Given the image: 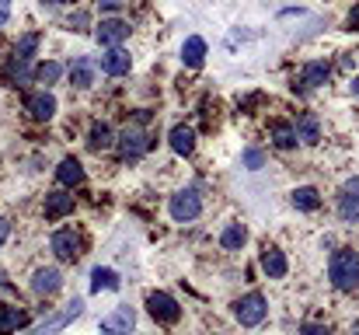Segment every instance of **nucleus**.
I'll use <instances>...</instances> for the list:
<instances>
[{
  "mask_svg": "<svg viewBox=\"0 0 359 335\" xmlns=\"http://www.w3.org/2000/svg\"><path fill=\"white\" fill-rule=\"evenodd\" d=\"M244 241H248V227H244V223H227L224 234H220V244H224L227 251H241Z\"/></svg>",
  "mask_w": 359,
  "mask_h": 335,
  "instance_id": "obj_22",
  "label": "nucleus"
},
{
  "mask_svg": "<svg viewBox=\"0 0 359 335\" xmlns=\"http://www.w3.org/2000/svg\"><path fill=\"white\" fill-rule=\"evenodd\" d=\"M95 35H98V42H102L105 49H109V46H122V42L129 39V25L119 21V18H105V21L98 25Z\"/></svg>",
  "mask_w": 359,
  "mask_h": 335,
  "instance_id": "obj_10",
  "label": "nucleus"
},
{
  "mask_svg": "<svg viewBox=\"0 0 359 335\" xmlns=\"http://www.w3.org/2000/svg\"><path fill=\"white\" fill-rule=\"evenodd\" d=\"M35 77H39L42 84H56V81L63 77V63H56V60H49V63H42V67L35 70Z\"/></svg>",
  "mask_w": 359,
  "mask_h": 335,
  "instance_id": "obj_28",
  "label": "nucleus"
},
{
  "mask_svg": "<svg viewBox=\"0 0 359 335\" xmlns=\"http://www.w3.org/2000/svg\"><path fill=\"white\" fill-rule=\"evenodd\" d=\"M147 308H150V315H154L157 322H168V325L182 318V308H178V301H175L171 294H164V290L150 294V297H147Z\"/></svg>",
  "mask_w": 359,
  "mask_h": 335,
  "instance_id": "obj_5",
  "label": "nucleus"
},
{
  "mask_svg": "<svg viewBox=\"0 0 359 335\" xmlns=\"http://www.w3.org/2000/svg\"><path fill=\"white\" fill-rule=\"evenodd\" d=\"M286 269H290V265H286V255H283L276 244H265V248H262V272H265L269 280H283Z\"/></svg>",
  "mask_w": 359,
  "mask_h": 335,
  "instance_id": "obj_12",
  "label": "nucleus"
},
{
  "mask_svg": "<svg viewBox=\"0 0 359 335\" xmlns=\"http://www.w3.org/2000/svg\"><path fill=\"white\" fill-rule=\"evenodd\" d=\"M342 196H353V199H359V175H356V178H349V182H346Z\"/></svg>",
  "mask_w": 359,
  "mask_h": 335,
  "instance_id": "obj_32",
  "label": "nucleus"
},
{
  "mask_svg": "<svg viewBox=\"0 0 359 335\" xmlns=\"http://www.w3.org/2000/svg\"><path fill=\"white\" fill-rule=\"evenodd\" d=\"M81 311H84V301H77V297H74V301L63 308V315H56V318H49V322H42V325H35L28 335H53V332H60V329H67V325H70V322H74Z\"/></svg>",
  "mask_w": 359,
  "mask_h": 335,
  "instance_id": "obj_8",
  "label": "nucleus"
},
{
  "mask_svg": "<svg viewBox=\"0 0 359 335\" xmlns=\"http://www.w3.org/2000/svg\"><path fill=\"white\" fill-rule=\"evenodd\" d=\"M133 70V56L122 49V46H109L105 53H102V74H109V77H126Z\"/></svg>",
  "mask_w": 359,
  "mask_h": 335,
  "instance_id": "obj_7",
  "label": "nucleus"
},
{
  "mask_svg": "<svg viewBox=\"0 0 359 335\" xmlns=\"http://www.w3.org/2000/svg\"><path fill=\"white\" fill-rule=\"evenodd\" d=\"M95 60L91 56H77L74 63H70V81H74V88H81V91H88L91 84H95Z\"/></svg>",
  "mask_w": 359,
  "mask_h": 335,
  "instance_id": "obj_13",
  "label": "nucleus"
},
{
  "mask_svg": "<svg viewBox=\"0 0 359 335\" xmlns=\"http://www.w3.org/2000/svg\"><path fill=\"white\" fill-rule=\"evenodd\" d=\"M56 178H60L63 189H77V185H84V164L77 157H63L60 168H56Z\"/></svg>",
  "mask_w": 359,
  "mask_h": 335,
  "instance_id": "obj_14",
  "label": "nucleus"
},
{
  "mask_svg": "<svg viewBox=\"0 0 359 335\" xmlns=\"http://www.w3.org/2000/svg\"><path fill=\"white\" fill-rule=\"evenodd\" d=\"M98 4H102V11H119L126 0H98Z\"/></svg>",
  "mask_w": 359,
  "mask_h": 335,
  "instance_id": "obj_34",
  "label": "nucleus"
},
{
  "mask_svg": "<svg viewBox=\"0 0 359 335\" xmlns=\"http://www.w3.org/2000/svg\"><path fill=\"white\" fill-rule=\"evenodd\" d=\"M49 244H53V251H56V258H63V262H77V258H81V248H84V241H81V234H77V230H70V227H63V230H56Z\"/></svg>",
  "mask_w": 359,
  "mask_h": 335,
  "instance_id": "obj_4",
  "label": "nucleus"
},
{
  "mask_svg": "<svg viewBox=\"0 0 359 335\" xmlns=\"http://www.w3.org/2000/svg\"><path fill=\"white\" fill-rule=\"evenodd\" d=\"M35 49H39V32H25L14 46V60H32Z\"/></svg>",
  "mask_w": 359,
  "mask_h": 335,
  "instance_id": "obj_27",
  "label": "nucleus"
},
{
  "mask_svg": "<svg viewBox=\"0 0 359 335\" xmlns=\"http://www.w3.org/2000/svg\"><path fill=\"white\" fill-rule=\"evenodd\" d=\"M328 280L335 283V290H359V251L339 248V251L332 255Z\"/></svg>",
  "mask_w": 359,
  "mask_h": 335,
  "instance_id": "obj_1",
  "label": "nucleus"
},
{
  "mask_svg": "<svg viewBox=\"0 0 359 335\" xmlns=\"http://www.w3.org/2000/svg\"><path fill=\"white\" fill-rule=\"evenodd\" d=\"M349 28H353V32H359V4L349 11Z\"/></svg>",
  "mask_w": 359,
  "mask_h": 335,
  "instance_id": "obj_35",
  "label": "nucleus"
},
{
  "mask_svg": "<svg viewBox=\"0 0 359 335\" xmlns=\"http://www.w3.org/2000/svg\"><path fill=\"white\" fill-rule=\"evenodd\" d=\"M265 315H269V308H265V297H262V294H248V297H241L238 304H234V318H238L244 329L262 325Z\"/></svg>",
  "mask_w": 359,
  "mask_h": 335,
  "instance_id": "obj_2",
  "label": "nucleus"
},
{
  "mask_svg": "<svg viewBox=\"0 0 359 335\" xmlns=\"http://www.w3.org/2000/svg\"><path fill=\"white\" fill-rule=\"evenodd\" d=\"M67 214H74V196H70L67 189L46 192V217H49V221H60V217H67Z\"/></svg>",
  "mask_w": 359,
  "mask_h": 335,
  "instance_id": "obj_15",
  "label": "nucleus"
},
{
  "mask_svg": "<svg viewBox=\"0 0 359 335\" xmlns=\"http://www.w3.org/2000/svg\"><path fill=\"white\" fill-rule=\"evenodd\" d=\"M353 95H356V98H359V77H356V81H353Z\"/></svg>",
  "mask_w": 359,
  "mask_h": 335,
  "instance_id": "obj_37",
  "label": "nucleus"
},
{
  "mask_svg": "<svg viewBox=\"0 0 359 335\" xmlns=\"http://www.w3.org/2000/svg\"><path fill=\"white\" fill-rule=\"evenodd\" d=\"M244 164H248V168H251V171H258V168H262V164H265V157H262V154H258V150H244Z\"/></svg>",
  "mask_w": 359,
  "mask_h": 335,
  "instance_id": "obj_30",
  "label": "nucleus"
},
{
  "mask_svg": "<svg viewBox=\"0 0 359 335\" xmlns=\"http://www.w3.org/2000/svg\"><path fill=\"white\" fill-rule=\"evenodd\" d=\"M7 230H11V227H7V221H4V217H0V244H4V241H7Z\"/></svg>",
  "mask_w": 359,
  "mask_h": 335,
  "instance_id": "obj_36",
  "label": "nucleus"
},
{
  "mask_svg": "<svg viewBox=\"0 0 359 335\" xmlns=\"http://www.w3.org/2000/svg\"><path fill=\"white\" fill-rule=\"evenodd\" d=\"M112 143H116V133H112V126H109V122H95V126H91V133H88V147L102 154V150H109Z\"/></svg>",
  "mask_w": 359,
  "mask_h": 335,
  "instance_id": "obj_20",
  "label": "nucleus"
},
{
  "mask_svg": "<svg viewBox=\"0 0 359 335\" xmlns=\"http://www.w3.org/2000/svg\"><path fill=\"white\" fill-rule=\"evenodd\" d=\"M60 287H63V276H60V269H39V272L32 276V290H35L39 297H53Z\"/></svg>",
  "mask_w": 359,
  "mask_h": 335,
  "instance_id": "obj_16",
  "label": "nucleus"
},
{
  "mask_svg": "<svg viewBox=\"0 0 359 335\" xmlns=\"http://www.w3.org/2000/svg\"><path fill=\"white\" fill-rule=\"evenodd\" d=\"M328 77H332V67H328L325 60H314V63L304 67V84H307V88H318V84H325Z\"/></svg>",
  "mask_w": 359,
  "mask_h": 335,
  "instance_id": "obj_23",
  "label": "nucleus"
},
{
  "mask_svg": "<svg viewBox=\"0 0 359 335\" xmlns=\"http://www.w3.org/2000/svg\"><path fill=\"white\" fill-rule=\"evenodd\" d=\"M339 217L346 223H356L359 221V199L353 196H342V203H339Z\"/></svg>",
  "mask_w": 359,
  "mask_h": 335,
  "instance_id": "obj_29",
  "label": "nucleus"
},
{
  "mask_svg": "<svg viewBox=\"0 0 359 335\" xmlns=\"http://www.w3.org/2000/svg\"><path fill=\"white\" fill-rule=\"evenodd\" d=\"M70 25H77L74 32H88V14H84V11H77V14L70 18Z\"/></svg>",
  "mask_w": 359,
  "mask_h": 335,
  "instance_id": "obj_31",
  "label": "nucleus"
},
{
  "mask_svg": "<svg viewBox=\"0 0 359 335\" xmlns=\"http://www.w3.org/2000/svg\"><path fill=\"white\" fill-rule=\"evenodd\" d=\"M353 332H359V322H356V325H353Z\"/></svg>",
  "mask_w": 359,
  "mask_h": 335,
  "instance_id": "obj_38",
  "label": "nucleus"
},
{
  "mask_svg": "<svg viewBox=\"0 0 359 335\" xmlns=\"http://www.w3.org/2000/svg\"><path fill=\"white\" fill-rule=\"evenodd\" d=\"M171 217L178 223H189L196 221L199 214H203V199H199V192L196 189H185V192H178V196H171Z\"/></svg>",
  "mask_w": 359,
  "mask_h": 335,
  "instance_id": "obj_3",
  "label": "nucleus"
},
{
  "mask_svg": "<svg viewBox=\"0 0 359 335\" xmlns=\"http://www.w3.org/2000/svg\"><path fill=\"white\" fill-rule=\"evenodd\" d=\"M147 147H150L147 133H143L140 126H126V133L119 136L122 157H126V161H136V157H143V154H147Z\"/></svg>",
  "mask_w": 359,
  "mask_h": 335,
  "instance_id": "obj_6",
  "label": "nucleus"
},
{
  "mask_svg": "<svg viewBox=\"0 0 359 335\" xmlns=\"http://www.w3.org/2000/svg\"><path fill=\"white\" fill-rule=\"evenodd\" d=\"M182 63H185V67H192V70H199V67L206 63V39L189 35V39H185V46H182Z\"/></svg>",
  "mask_w": 359,
  "mask_h": 335,
  "instance_id": "obj_17",
  "label": "nucleus"
},
{
  "mask_svg": "<svg viewBox=\"0 0 359 335\" xmlns=\"http://www.w3.org/2000/svg\"><path fill=\"white\" fill-rule=\"evenodd\" d=\"M116 287H119V272H116V269H102V265H98V269L91 272V290H95V294L116 290Z\"/></svg>",
  "mask_w": 359,
  "mask_h": 335,
  "instance_id": "obj_25",
  "label": "nucleus"
},
{
  "mask_svg": "<svg viewBox=\"0 0 359 335\" xmlns=\"http://www.w3.org/2000/svg\"><path fill=\"white\" fill-rule=\"evenodd\" d=\"M272 143L283 147V150L297 147V129H293L290 122H272Z\"/></svg>",
  "mask_w": 359,
  "mask_h": 335,
  "instance_id": "obj_26",
  "label": "nucleus"
},
{
  "mask_svg": "<svg viewBox=\"0 0 359 335\" xmlns=\"http://www.w3.org/2000/svg\"><path fill=\"white\" fill-rule=\"evenodd\" d=\"M293 129H297V140H304V143H318L321 140V122H318L314 112H304Z\"/></svg>",
  "mask_w": 359,
  "mask_h": 335,
  "instance_id": "obj_19",
  "label": "nucleus"
},
{
  "mask_svg": "<svg viewBox=\"0 0 359 335\" xmlns=\"http://www.w3.org/2000/svg\"><path fill=\"white\" fill-rule=\"evenodd\" d=\"M25 109H28L32 119L46 122V119H53V115H56V98H53L49 91H35V95H28V98H25Z\"/></svg>",
  "mask_w": 359,
  "mask_h": 335,
  "instance_id": "obj_11",
  "label": "nucleus"
},
{
  "mask_svg": "<svg viewBox=\"0 0 359 335\" xmlns=\"http://www.w3.org/2000/svg\"><path fill=\"white\" fill-rule=\"evenodd\" d=\"M300 335H332V332H328V325H304Z\"/></svg>",
  "mask_w": 359,
  "mask_h": 335,
  "instance_id": "obj_33",
  "label": "nucleus"
},
{
  "mask_svg": "<svg viewBox=\"0 0 359 335\" xmlns=\"http://www.w3.org/2000/svg\"><path fill=\"white\" fill-rule=\"evenodd\" d=\"M133 325H136V315H133V308H116L105 322H102V329L98 335H129L133 332Z\"/></svg>",
  "mask_w": 359,
  "mask_h": 335,
  "instance_id": "obj_9",
  "label": "nucleus"
},
{
  "mask_svg": "<svg viewBox=\"0 0 359 335\" xmlns=\"http://www.w3.org/2000/svg\"><path fill=\"white\" fill-rule=\"evenodd\" d=\"M168 143H171L175 154L189 157V154L196 150V133H192V126H175V129L168 133Z\"/></svg>",
  "mask_w": 359,
  "mask_h": 335,
  "instance_id": "obj_18",
  "label": "nucleus"
},
{
  "mask_svg": "<svg viewBox=\"0 0 359 335\" xmlns=\"http://www.w3.org/2000/svg\"><path fill=\"white\" fill-rule=\"evenodd\" d=\"M25 322H28L25 311H18V308H0V335H14Z\"/></svg>",
  "mask_w": 359,
  "mask_h": 335,
  "instance_id": "obj_24",
  "label": "nucleus"
},
{
  "mask_svg": "<svg viewBox=\"0 0 359 335\" xmlns=\"http://www.w3.org/2000/svg\"><path fill=\"white\" fill-rule=\"evenodd\" d=\"M293 206L297 210H304V214H314L318 206H321V192L318 189H311V185H300V189H293Z\"/></svg>",
  "mask_w": 359,
  "mask_h": 335,
  "instance_id": "obj_21",
  "label": "nucleus"
}]
</instances>
